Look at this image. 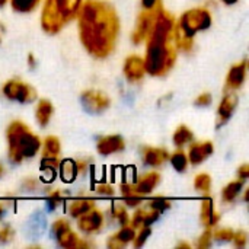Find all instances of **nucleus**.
<instances>
[{
	"mask_svg": "<svg viewBox=\"0 0 249 249\" xmlns=\"http://www.w3.org/2000/svg\"><path fill=\"white\" fill-rule=\"evenodd\" d=\"M79 34L83 47L98 58L109 55L120 34V20L114 7L102 0H86L79 12Z\"/></svg>",
	"mask_w": 249,
	"mask_h": 249,
	"instance_id": "1",
	"label": "nucleus"
},
{
	"mask_svg": "<svg viewBox=\"0 0 249 249\" xmlns=\"http://www.w3.org/2000/svg\"><path fill=\"white\" fill-rule=\"evenodd\" d=\"M175 19L166 10H160L147 36L144 69L152 76L166 74L175 64L177 51L174 39Z\"/></svg>",
	"mask_w": 249,
	"mask_h": 249,
	"instance_id": "2",
	"label": "nucleus"
},
{
	"mask_svg": "<svg viewBox=\"0 0 249 249\" xmlns=\"http://www.w3.org/2000/svg\"><path fill=\"white\" fill-rule=\"evenodd\" d=\"M9 144V159L12 163H20L34 158L41 149V140L22 121H13L6 131Z\"/></svg>",
	"mask_w": 249,
	"mask_h": 249,
	"instance_id": "3",
	"label": "nucleus"
},
{
	"mask_svg": "<svg viewBox=\"0 0 249 249\" xmlns=\"http://www.w3.org/2000/svg\"><path fill=\"white\" fill-rule=\"evenodd\" d=\"M212 25V13L206 7L187 10L174 26L175 47L182 51H190L194 44L196 34L206 31Z\"/></svg>",
	"mask_w": 249,
	"mask_h": 249,
	"instance_id": "4",
	"label": "nucleus"
},
{
	"mask_svg": "<svg viewBox=\"0 0 249 249\" xmlns=\"http://www.w3.org/2000/svg\"><path fill=\"white\" fill-rule=\"evenodd\" d=\"M82 0H45L41 15L42 29L48 34L60 32L77 16Z\"/></svg>",
	"mask_w": 249,
	"mask_h": 249,
	"instance_id": "5",
	"label": "nucleus"
},
{
	"mask_svg": "<svg viewBox=\"0 0 249 249\" xmlns=\"http://www.w3.org/2000/svg\"><path fill=\"white\" fill-rule=\"evenodd\" d=\"M162 4H160V0L156 1L152 7H144V10L139 15V19H137V25H136V29L133 32V42L134 44H142L147 39L156 19H158V15L160 13L162 10Z\"/></svg>",
	"mask_w": 249,
	"mask_h": 249,
	"instance_id": "6",
	"label": "nucleus"
},
{
	"mask_svg": "<svg viewBox=\"0 0 249 249\" xmlns=\"http://www.w3.org/2000/svg\"><path fill=\"white\" fill-rule=\"evenodd\" d=\"M1 92L7 99L16 101L20 104H29V102H34L36 99L35 89L31 85H28L19 79L7 80L1 88Z\"/></svg>",
	"mask_w": 249,
	"mask_h": 249,
	"instance_id": "7",
	"label": "nucleus"
},
{
	"mask_svg": "<svg viewBox=\"0 0 249 249\" xmlns=\"http://www.w3.org/2000/svg\"><path fill=\"white\" fill-rule=\"evenodd\" d=\"M51 233L57 239L58 245L63 248L74 249L77 248L79 244V236L71 231L69 222L66 219H58L51 225Z\"/></svg>",
	"mask_w": 249,
	"mask_h": 249,
	"instance_id": "8",
	"label": "nucleus"
},
{
	"mask_svg": "<svg viewBox=\"0 0 249 249\" xmlns=\"http://www.w3.org/2000/svg\"><path fill=\"white\" fill-rule=\"evenodd\" d=\"M80 101H82L83 108L90 114L104 112L111 104L109 98L104 92H99V90H85L80 96Z\"/></svg>",
	"mask_w": 249,
	"mask_h": 249,
	"instance_id": "9",
	"label": "nucleus"
},
{
	"mask_svg": "<svg viewBox=\"0 0 249 249\" xmlns=\"http://www.w3.org/2000/svg\"><path fill=\"white\" fill-rule=\"evenodd\" d=\"M77 219H79V223H77L79 229H80L83 233H86V235L96 233V232H99V231L102 229V226H104V214H102L101 210H98V209H95V207H93L92 210H89L88 213L82 214V216L77 217Z\"/></svg>",
	"mask_w": 249,
	"mask_h": 249,
	"instance_id": "10",
	"label": "nucleus"
},
{
	"mask_svg": "<svg viewBox=\"0 0 249 249\" xmlns=\"http://www.w3.org/2000/svg\"><path fill=\"white\" fill-rule=\"evenodd\" d=\"M146 73L144 69V60L139 55H130L127 57L125 63H124V76L128 82L134 83L143 79Z\"/></svg>",
	"mask_w": 249,
	"mask_h": 249,
	"instance_id": "11",
	"label": "nucleus"
},
{
	"mask_svg": "<svg viewBox=\"0 0 249 249\" xmlns=\"http://www.w3.org/2000/svg\"><path fill=\"white\" fill-rule=\"evenodd\" d=\"M236 107H238V96L235 93H226L219 105V109H217V123H216L217 128H220L222 125H225L229 121V118L233 115Z\"/></svg>",
	"mask_w": 249,
	"mask_h": 249,
	"instance_id": "12",
	"label": "nucleus"
},
{
	"mask_svg": "<svg viewBox=\"0 0 249 249\" xmlns=\"http://www.w3.org/2000/svg\"><path fill=\"white\" fill-rule=\"evenodd\" d=\"M124 147H125V142L121 136H105V137H101L96 143V150L102 156L118 153Z\"/></svg>",
	"mask_w": 249,
	"mask_h": 249,
	"instance_id": "13",
	"label": "nucleus"
},
{
	"mask_svg": "<svg viewBox=\"0 0 249 249\" xmlns=\"http://www.w3.org/2000/svg\"><path fill=\"white\" fill-rule=\"evenodd\" d=\"M214 152V146L212 142H197L190 146L188 150V160L191 165H200L203 163L209 156H212Z\"/></svg>",
	"mask_w": 249,
	"mask_h": 249,
	"instance_id": "14",
	"label": "nucleus"
},
{
	"mask_svg": "<svg viewBox=\"0 0 249 249\" xmlns=\"http://www.w3.org/2000/svg\"><path fill=\"white\" fill-rule=\"evenodd\" d=\"M247 70H248V61L244 60L238 64H235L231 70H229V74H228V79H226V90H235V89H239L245 79H247Z\"/></svg>",
	"mask_w": 249,
	"mask_h": 249,
	"instance_id": "15",
	"label": "nucleus"
},
{
	"mask_svg": "<svg viewBox=\"0 0 249 249\" xmlns=\"http://www.w3.org/2000/svg\"><path fill=\"white\" fill-rule=\"evenodd\" d=\"M142 159L143 163L152 168L163 165L169 159V153L160 147H143L142 149Z\"/></svg>",
	"mask_w": 249,
	"mask_h": 249,
	"instance_id": "16",
	"label": "nucleus"
},
{
	"mask_svg": "<svg viewBox=\"0 0 249 249\" xmlns=\"http://www.w3.org/2000/svg\"><path fill=\"white\" fill-rule=\"evenodd\" d=\"M134 236H136V229L131 228L130 225H125V226L121 228V231H118L115 235H112L111 238H108L107 247L109 249L124 248L128 242H133Z\"/></svg>",
	"mask_w": 249,
	"mask_h": 249,
	"instance_id": "17",
	"label": "nucleus"
},
{
	"mask_svg": "<svg viewBox=\"0 0 249 249\" xmlns=\"http://www.w3.org/2000/svg\"><path fill=\"white\" fill-rule=\"evenodd\" d=\"M159 182H160V175L158 172H147V174L142 175L133 185H134L136 193H139L140 196L144 197V196L150 194L158 187Z\"/></svg>",
	"mask_w": 249,
	"mask_h": 249,
	"instance_id": "18",
	"label": "nucleus"
},
{
	"mask_svg": "<svg viewBox=\"0 0 249 249\" xmlns=\"http://www.w3.org/2000/svg\"><path fill=\"white\" fill-rule=\"evenodd\" d=\"M220 216L217 214V212L214 210V203L210 197L203 198L201 201V222L206 228H213L217 225Z\"/></svg>",
	"mask_w": 249,
	"mask_h": 249,
	"instance_id": "19",
	"label": "nucleus"
},
{
	"mask_svg": "<svg viewBox=\"0 0 249 249\" xmlns=\"http://www.w3.org/2000/svg\"><path fill=\"white\" fill-rule=\"evenodd\" d=\"M159 219V212L155 210H137L133 216V219L130 220V226L134 229H140L143 226H150L152 223H155Z\"/></svg>",
	"mask_w": 249,
	"mask_h": 249,
	"instance_id": "20",
	"label": "nucleus"
},
{
	"mask_svg": "<svg viewBox=\"0 0 249 249\" xmlns=\"http://www.w3.org/2000/svg\"><path fill=\"white\" fill-rule=\"evenodd\" d=\"M95 207V201L92 198H86V197H79L74 198L69 203L67 206V212L71 217H80L82 214L88 213L89 210H92Z\"/></svg>",
	"mask_w": 249,
	"mask_h": 249,
	"instance_id": "21",
	"label": "nucleus"
},
{
	"mask_svg": "<svg viewBox=\"0 0 249 249\" xmlns=\"http://www.w3.org/2000/svg\"><path fill=\"white\" fill-rule=\"evenodd\" d=\"M54 112V107L50 101L47 99H41L36 105V109H35V118H36V123L41 125V127H45L50 120H51V115Z\"/></svg>",
	"mask_w": 249,
	"mask_h": 249,
	"instance_id": "22",
	"label": "nucleus"
},
{
	"mask_svg": "<svg viewBox=\"0 0 249 249\" xmlns=\"http://www.w3.org/2000/svg\"><path fill=\"white\" fill-rule=\"evenodd\" d=\"M120 190H121V196H123V198H124V203H125L128 207H137L139 204L143 203V198H144V197L140 196L139 193H136L133 184L123 182Z\"/></svg>",
	"mask_w": 249,
	"mask_h": 249,
	"instance_id": "23",
	"label": "nucleus"
},
{
	"mask_svg": "<svg viewBox=\"0 0 249 249\" xmlns=\"http://www.w3.org/2000/svg\"><path fill=\"white\" fill-rule=\"evenodd\" d=\"M244 182L245 181L239 179V181H233V182L228 184L222 191V200L225 203H232L233 200H236L238 196L241 194L242 188H244Z\"/></svg>",
	"mask_w": 249,
	"mask_h": 249,
	"instance_id": "24",
	"label": "nucleus"
},
{
	"mask_svg": "<svg viewBox=\"0 0 249 249\" xmlns=\"http://www.w3.org/2000/svg\"><path fill=\"white\" fill-rule=\"evenodd\" d=\"M41 146H42V156L55 158L60 153V140L54 136H47L44 143H41Z\"/></svg>",
	"mask_w": 249,
	"mask_h": 249,
	"instance_id": "25",
	"label": "nucleus"
},
{
	"mask_svg": "<svg viewBox=\"0 0 249 249\" xmlns=\"http://www.w3.org/2000/svg\"><path fill=\"white\" fill-rule=\"evenodd\" d=\"M193 142V131L187 125H179L174 133V143L177 147H182L187 143Z\"/></svg>",
	"mask_w": 249,
	"mask_h": 249,
	"instance_id": "26",
	"label": "nucleus"
},
{
	"mask_svg": "<svg viewBox=\"0 0 249 249\" xmlns=\"http://www.w3.org/2000/svg\"><path fill=\"white\" fill-rule=\"evenodd\" d=\"M169 159H171V165L177 172H184L188 166V158L182 150H177L169 156Z\"/></svg>",
	"mask_w": 249,
	"mask_h": 249,
	"instance_id": "27",
	"label": "nucleus"
},
{
	"mask_svg": "<svg viewBox=\"0 0 249 249\" xmlns=\"http://www.w3.org/2000/svg\"><path fill=\"white\" fill-rule=\"evenodd\" d=\"M77 168H76V162L73 160H64L61 163V178L66 182H71L74 181L76 175H77Z\"/></svg>",
	"mask_w": 249,
	"mask_h": 249,
	"instance_id": "28",
	"label": "nucleus"
},
{
	"mask_svg": "<svg viewBox=\"0 0 249 249\" xmlns=\"http://www.w3.org/2000/svg\"><path fill=\"white\" fill-rule=\"evenodd\" d=\"M38 3H39V0H10L13 10L20 12V13L32 12L38 6Z\"/></svg>",
	"mask_w": 249,
	"mask_h": 249,
	"instance_id": "29",
	"label": "nucleus"
},
{
	"mask_svg": "<svg viewBox=\"0 0 249 249\" xmlns=\"http://www.w3.org/2000/svg\"><path fill=\"white\" fill-rule=\"evenodd\" d=\"M194 188L200 193H209L212 188V178L209 174H198L194 179Z\"/></svg>",
	"mask_w": 249,
	"mask_h": 249,
	"instance_id": "30",
	"label": "nucleus"
},
{
	"mask_svg": "<svg viewBox=\"0 0 249 249\" xmlns=\"http://www.w3.org/2000/svg\"><path fill=\"white\" fill-rule=\"evenodd\" d=\"M60 166V160L55 158H50V156H42V160H41V169L42 172L48 174L51 178L54 175V172L57 171V168Z\"/></svg>",
	"mask_w": 249,
	"mask_h": 249,
	"instance_id": "31",
	"label": "nucleus"
},
{
	"mask_svg": "<svg viewBox=\"0 0 249 249\" xmlns=\"http://www.w3.org/2000/svg\"><path fill=\"white\" fill-rule=\"evenodd\" d=\"M111 214H112V217H114V219H115L121 226H125V225H128V223H130V217H128L127 210H125L123 206H120V204H115V206L112 207Z\"/></svg>",
	"mask_w": 249,
	"mask_h": 249,
	"instance_id": "32",
	"label": "nucleus"
},
{
	"mask_svg": "<svg viewBox=\"0 0 249 249\" xmlns=\"http://www.w3.org/2000/svg\"><path fill=\"white\" fill-rule=\"evenodd\" d=\"M169 207H171V200L163 198V197H156V198L149 201V209L155 210V212H159V213L168 210Z\"/></svg>",
	"mask_w": 249,
	"mask_h": 249,
	"instance_id": "33",
	"label": "nucleus"
},
{
	"mask_svg": "<svg viewBox=\"0 0 249 249\" xmlns=\"http://www.w3.org/2000/svg\"><path fill=\"white\" fill-rule=\"evenodd\" d=\"M64 200V193H61L60 190H54L48 194L47 203H48V209L54 210L55 207H58Z\"/></svg>",
	"mask_w": 249,
	"mask_h": 249,
	"instance_id": "34",
	"label": "nucleus"
},
{
	"mask_svg": "<svg viewBox=\"0 0 249 249\" xmlns=\"http://www.w3.org/2000/svg\"><path fill=\"white\" fill-rule=\"evenodd\" d=\"M150 233H152V231H150V228L149 226H143V228H140V232H139V235H136L134 236V248H142L144 244H146V241H147V238L150 236Z\"/></svg>",
	"mask_w": 249,
	"mask_h": 249,
	"instance_id": "35",
	"label": "nucleus"
},
{
	"mask_svg": "<svg viewBox=\"0 0 249 249\" xmlns=\"http://www.w3.org/2000/svg\"><path fill=\"white\" fill-rule=\"evenodd\" d=\"M233 231L232 229H219L213 233V239L220 242H231L233 239Z\"/></svg>",
	"mask_w": 249,
	"mask_h": 249,
	"instance_id": "36",
	"label": "nucleus"
},
{
	"mask_svg": "<svg viewBox=\"0 0 249 249\" xmlns=\"http://www.w3.org/2000/svg\"><path fill=\"white\" fill-rule=\"evenodd\" d=\"M213 242V232L210 231V228H207V231L198 238V242H197V248L198 249H206L209 248Z\"/></svg>",
	"mask_w": 249,
	"mask_h": 249,
	"instance_id": "37",
	"label": "nucleus"
},
{
	"mask_svg": "<svg viewBox=\"0 0 249 249\" xmlns=\"http://www.w3.org/2000/svg\"><path fill=\"white\" fill-rule=\"evenodd\" d=\"M232 241H233V244H235L236 248H245L247 241H248V235L244 231H238V232L233 233V239Z\"/></svg>",
	"mask_w": 249,
	"mask_h": 249,
	"instance_id": "38",
	"label": "nucleus"
},
{
	"mask_svg": "<svg viewBox=\"0 0 249 249\" xmlns=\"http://www.w3.org/2000/svg\"><path fill=\"white\" fill-rule=\"evenodd\" d=\"M13 236H15V231H13L9 225L3 226V228L0 229V242H3V244L10 242V241L13 239Z\"/></svg>",
	"mask_w": 249,
	"mask_h": 249,
	"instance_id": "39",
	"label": "nucleus"
},
{
	"mask_svg": "<svg viewBox=\"0 0 249 249\" xmlns=\"http://www.w3.org/2000/svg\"><path fill=\"white\" fill-rule=\"evenodd\" d=\"M194 104H196L197 107H207V105L212 104V95H210V93H201V95L196 99Z\"/></svg>",
	"mask_w": 249,
	"mask_h": 249,
	"instance_id": "40",
	"label": "nucleus"
},
{
	"mask_svg": "<svg viewBox=\"0 0 249 249\" xmlns=\"http://www.w3.org/2000/svg\"><path fill=\"white\" fill-rule=\"evenodd\" d=\"M96 193L101 196H114V188L109 184H99L96 185Z\"/></svg>",
	"mask_w": 249,
	"mask_h": 249,
	"instance_id": "41",
	"label": "nucleus"
},
{
	"mask_svg": "<svg viewBox=\"0 0 249 249\" xmlns=\"http://www.w3.org/2000/svg\"><path fill=\"white\" fill-rule=\"evenodd\" d=\"M23 187H25L26 190H29V191H34V190H36V188L39 187V182H38L36 179H34V178H26V179L23 181Z\"/></svg>",
	"mask_w": 249,
	"mask_h": 249,
	"instance_id": "42",
	"label": "nucleus"
},
{
	"mask_svg": "<svg viewBox=\"0 0 249 249\" xmlns=\"http://www.w3.org/2000/svg\"><path fill=\"white\" fill-rule=\"evenodd\" d=\"M238 177H239V179H242V181H247L249 178V165H242L239 169H238Z\"/></svg>",
	"mask_w": 249,
	"mask_h": 249,
	"instance_id": "43",
	"label": "nucleus"
},
{
	"mask_svg": "<svg viewBox=\"0 0 249 249\" xmlns=\"http://www.w3.org/2000/svg\"><path fill=\"white\" fill-rule=\"evenodd\" d=\"M156 1H159V0H142L143 7H152Z\"/></svg>",
	"mask_w": 249,
	"mask_h": 249,
	"instance_id": "44",
	"label": "nucleus"
},
{
	"mask_svg": "<svg viewBox=\"0 0 249 249\" xmlns=\"http://www.w3.org/2000/svg\"><path fill=\"white\" fill-rule=\"evenodd\" d=\"M28 61H29V66H31V67H35V58H34L32 54L28 55Z\"/></svg>",
	"mask_w": 249,
	"mask_h": 249,
	"instance_id": "45",
	"label": "nucleus"
},
{
	"mask_svg": "<svg viewBox=\"0 0 249 249\" xmlns=\"http://www.w3.org/2000/svg\"><path fill=\"white\" fill-rule=\"evenodd\" d=\"M223 3H226V4H235L238 0H222Z\"/></svg>",
	"mask_w": 249,
	"mask_h": 249,
	"instance_id": "46",
	"label": "nucleus"
},
{
	"mask_svg": "<svg viewBox=\"0 0 249 249\" xmlns=\"http://www.w3.org/2000/svg\"><path fill=\"white\" fill-rule=\"evenodd\" d=\"M178 248H187V249H190V248H191V247H190L188 244H179V245H178Z\"/></svg>",
	"mask_w": 249,
	"mask_h": 249,
	"instance_id": "47",
	"label": "nucleus"
},
{
	"mask_svg": "<svg viewBox=\"0 0 249 249\" xmlns=\"http://www.w3.org/2000/svg\"><path fill=\"white\" fill-rule=\"evenodd\" d=\"M3 31H4V28H3V25L0 23V42H1V34H3Z\"/></svg>",
	"mask_w": 249,
	"mask_h": 249,
	"instance_id": "48",
	"label": "nucleus"
},
{
	"mask_svg": "<svg viewBox=\"0 0 249 249\" xmlns=\"http://www.w3.org/2000/svg\"><path fill=\"white\" fill-rule=\"evenodd\" d=\"M1 214H3V204L0 203V217H1Z\"/></svg>",
	"mask_w": 249,
	"mask_h": 249,
	"instance_id": "49",
	"label": "nucleus"
},
{
	"mask_svg": "<svg viewBox=\"0 0 249 249\" xmlns=\"http://www.w3.org/2000/svg\"><path fill=\"white\" fill-rule=\"evenodd\" d=\"M6 1H7V0H0V6H3V4H6Z\"/></svg>",
	"mask_w": 249,
	"mask_h": 249,
	"instance_id": "50",
	"label": "nucleus"
},
{
	"mask_svg": "<svg viewBox=\"0 0 249 249\" xmlns=\"http://www.w3.org/2000/svg\"><path fill=\"white\" fill-rule=\"evenodd\" d=\"M3 175V168H1V165H0V177Z\"/></svg>",
	"mask_w": 249,
	"mask_h": 249,
	"instance_id": "51",
	"label": "nucleus"
}]
</instances>
